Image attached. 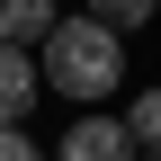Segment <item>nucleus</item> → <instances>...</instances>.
<instances>
[{
	"mask_svg": "<svg viewBox=\"0 0 161 161\" xmlns=\"http://www.w3.org/2000/svg\"><path fill=\"white\" fill-rule=\"evenodd\" d=\"M45 80L80 108H98V98L125 80V45H116V27H98V18H63V27L45 36Z\"/></svg>",
	"mask_w": 161,
	"mask_h": 161,
	"instance_id": "f257e3e1",
	"label": "nucleus"
},
{
	"mask_svg": "<svg viewBox=\"0 0 161 161\" xmlns=\"http://www.w3.org/2000/svg\"><path fill=\"white\" fill-rule=\"evenodd\" d=\"M63 161H134V134H125V116H72V134H63Z\"/></svg>",
	"mask_w": 161,
	"mask_h": 161,
	"instance_id": "f03ea898",
	"label": "nucleus"
},
{
	"mask_svg": "<svg viewBox=\"0 0 161 161\" xmlns=\"http://www.w3.org/2000/svg\"><path fill=\"white\" fill-rule=\"evenodd\" d=\"M27 108H36V63L18 45H0V125H18Z\"/></svg>",
	"mask_w": 161,
	"mask_h": 161,
	"instance_id": "7ed1b4c3",
	"label": "nucleus"
},
{
	"mask_svg": "<svg viewBox=\"0 0 161 161\" xmlns=\"http://www.w3.org/2000/svg\"><path fill=\"white\" fill-rule=\"evenodd\" d=\"M54 27H63V18H54V0H9V45H45Z\"/></svg>",
	"mask_w": 161,
	"mask_h": 161,
	"instance_id": "20e7f679",
	"label": "nucleus"
},
{
	"mask_svg": "<svg viewBox=\"0 0 161 161\" xmlns=\"http://www.w3.org/2000/svg\"><path fill=\"white\" fill-rule=\"evenodd\" d=\"M125 134H134L143 152H161V90H143V98L125 108Z\"/></svg>",
	"mask_w": 161,
	"mask_h": 161,
	"instance_id": "39448f33",
	"label": "nucleus"
},
{
	"mask_svg": "<svg viewBox=\"0 0 161 161\" xmlns=\"http://www.w3.org/2000/svg\"><path fill=\"white\" fill-rule=\"evenodd\" d=\"M152 9H161V0H90V18H98V27H116V36H125V27H143Z\"/></svg>",
	"mask_w": 161,
	"mask_h": 161,
	"instance_id": "423d86ee",
	"label": "nucleus"
},
{
	"mask_svg": "<svg viewBox=\"0 0 161 161\" xmlns=\"http://www.w3.org/2000/svg\"><path fill=\"white\" fill-rule=\"evenodd\" d=\"M0 161H36V143H27V125H0Z\"/></svg>",
	"mask_w": 161,
	"mask_h": 161,
	"instance_id": "0eeeda50",
	"label": "nucleus"
},
{
	"mask_svg": "<svg viewBox=\"0 0 161 161\" xmlns=\"http://www.w3.org/2000/svg\"><path fill=\"white\" fill-rule=\"evenodd\" d=\"M0 45H9V0H0Z\"/></svg>",
	"mask_w": 161,
	"mask_h": 161,
	"instance_id": "6e6552de",
	"label": "nucleus"
},
{
	"mask_svg": "<svg viewBox=\"0 0 161 161\" xmlns=\"http://www.w3.org/2000/svg\"><path fill=\"white\" fill-rule=\"evenodd\" d=\"M143 161H161V152H143Z\"/></svg>",
	"mask_w": 161,
	"mask_h": 161,
	"instance_id": "1a4fd4ad",
	"label": "nucleus"
}]
</instances>
